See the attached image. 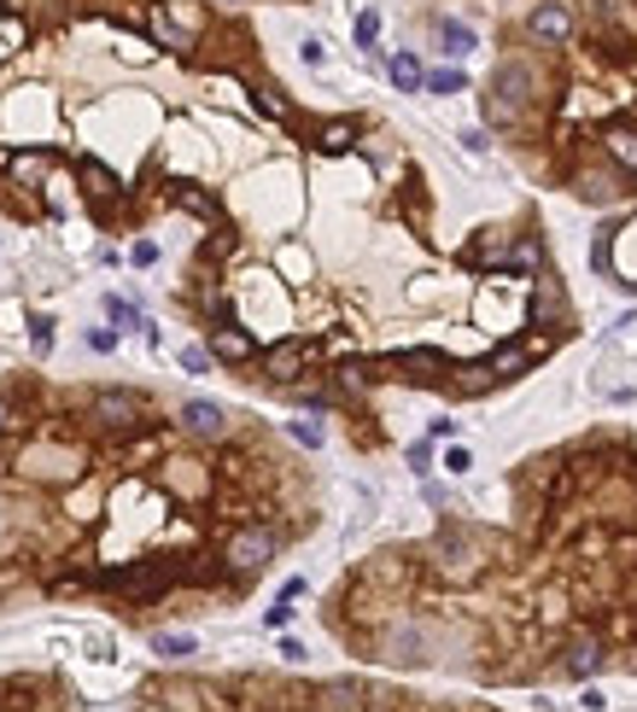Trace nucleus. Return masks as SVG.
Segmentation results:
<instances>
[{
    "mask_svg": "<svg viewBox=\"0 0 637 712\" xmlns=\"http://www.w3.org/2000/svg\"><path fill=\"white\" fill-rule=\"evenodd\" d=\"M375 36H380V19H375V12H363V19H357V41L375 47Z\"/></svg>",
    "mask_w": 637,
    "mask_h": 712,
    "instance_id": "obj_23",
    "label": "nucleus"
},
{
    "mask_svg": "<svg viewBox=\"0 0 637 712\" xmlns=\"http://www.w3.org/2000/svg\"><path fill=\"white\" fill-rule=\"evenodd\" d=\"M47 345H54V321H47V316H36V351L47 356Z\"/></svg>",
    "mask_w": 637,
    "mask_h": 712,
    "instance_id": "obj_26",
    "label": "nucleus"
},
{
    "mask_svg": "<svg viewBox=\"0 0 637 712\" xmlns=\"http://www.w3.org/2000/svg\"><path fill=\"white\" fill-rule=\"evenodd\" d=\"M527 36L544 41V47H562L567 36H574V12H567V7H539L527 19Z\"/></svg>",
    "mask_w": 637,
    "mask_h": 712,
    "instance_id": "obj_6",
    "label": "nucleus"
},
{
    "mask_svg": "<svg viewBox=\"0 0 637 712\" xmlns=\"http://www.w3.org/2000/svg\"><path fill=\"white\" fill-rule=\"evenodd\" d=\"M199 649L193 637H181V631H164V637H153V654H164V660H188Z\"/></svg>",
    "mask_w": 637,
    "mask_h": 712,
    "instance_id": "obj_16",
    "label": "nucleus"
},
{
    "mask_svg": "<svg viewBox=\"0 0 637 712\" xmlns=\"http://www.w3.org/2000/svg\"><path fill=\"white\" fill-rule=\"evenodd\" d=\"M445 467H450V473H468L474 462H468V450H450V455H445Z\"/></svg>",
    "mask_w": 637,
    "mask_h": 712,
    "instance_id": "obj_28",
    "label": "nucleus"
},
{
    "mask_svg": "<svg viewBox=\"0 0 637 712\" xmlns=\"http://www.w3.org/2000/svg\"><path fill=\"white\" fill-rule=\"evenodd\" d=\"M287 432H293L305 450H316V444H322V427H316V420H287Z\"/></svg>",
    "mask_w": 637,
    "mask_h": 712,
    "instance_id": "obj_21",
    "label": "nucleus"
},
{
    "mask_svg": "<svg viewBox=\"0 0 637 712\" xmlns=\"http://www.w3.org/2000/svg\"><path fill=\"white\" fill-rule=\"evenodd\" d=\"M223 7H246V0H223Z\"/></svg>",
    "mask_w": 637,
    "mask_h": 712,
    "instance_id": "obj_29",
    "label": "nucleus"
},
{
    "mask_svg": "<svg viewBox=\"0 0 637 712\" xmlns=\"http://www.w3.org/2000/svg\"><path fill=\"white\" fill-rule=\"evenodd\" d=\"M129 258H135L141 269H153V263H158V246H153V240H141L135 251H129Z\"/></svg>",
    "mask_w": 637,
    "mask_h": 712,
    "instance_id": "obj_25",
    "label": "nucleus"
},
{
    "mask_svg": "<svg viewBox=\"0 0 637 712\" xmlns=\"http://www.w3.org/2000/svg\"><path fill=\"white\" fill-rule=\"evenodd\" d=\"M351 141H357V129H351V123H322V152H345Z\"/></svg>",
    "mask_w": 637,
    "mask_h": 712,
    "instance_id": "obj_20",
    "label": "nucleus"
},
{
    "mask_svg": "<svg viewBox=\"0 0 637 712\" xmlns=\"http://www.w3.org/2000/svg\"><path fill=\"white\" fill-rule=\"evenodd\" d=\"M0 7H7V0H0Z\"/></svg>",
    "mask_w": 637,
    "mask_h": 712,
    "instance_id": "obj_30",
    "label": "nucleus"
},
{
    "mask_svg": "<svg viewBox=\"0 0 637 712\" xmlns=\"http://www.w3.org/2000/svg\"><path fill=\"white\" fill-rule=\"evenodd\" d=\"M609 152H614V164H626V169H637V129H632V123H620V129H609Z\"/></svg>",
    "mask_w": 637,
    "mask_h": 712,
    "instance_id": "obj_15",
    "label": "nucleus"
},
{
    "mask_svg": "<svg viewBox=\"0 0 637 712\" xmlns=\"http://www.w3.org/2000/svg\"><path fill=\"white\" fill-rule=\"evenodd\" d=\"M275 561V532L270 525H240V532L228 537V567L234 572H263Z\"/></svg>",
    "mask_w": 637,
    "mask_h": 712,
    "instance_id": "obj_3",
    "label": "nucleus"
},
{
    "mask_svg": "<svg viewBox=\"0 0 637 712\" xmlns=\"http://www.w3.org/2000/svg\"><path fill=\"white\" fill-rule=\"evenodd\" d=\"M387 71H392V82H398V88H404V94H415V88H422V59H415V54H392V64H387Z\"/></svg>",
    "mask_w": 637,
    "mask_h": 712,
    "instance_id": "obj_12",
    "label": "nucleus"
},
{
    "mask_svg": "<svg viewBox=\"0 0 637 712\" xmlns=\"http://www.w3.org/2000/svg\"><path fill=\"white\" fill-rule=\"evenodd\" d=\"M181 368H188V375H205V368H211V351H205V345H188V351H181Z\"/></svg>",
    "mask_w": 637,
    "mask_h": 712,
    "instance_id": "obj_22",
    "label": "nucleus"
},
{
    "mask_svg": "<svg viewBox=\"0 0 637 712\" xmlns=\"http://www.w3.org/2000/svg\"><path fill=\"white\" fill-rule=\"evenodd\" d=\"M433 567L445 572V579H474L480 572V544L462 532H439V544H433Z\"/></svg>",
    "mask_w": 637,
    "mask_h": 712,
    "instance_id": "obj_4",
    "label": "nucleus"
},
{
    "mask_svg": "<svg viewBox=\"0 0 637 712\" xmlns=\"http://www.w3.org/2000/svg\"><path fill=\"white\" fill-rule=\"evenodd\" d=\"M106 316L117 321V328H141L146 339H153V328H146V321H141L135 310H129V304H123V298H106Z\"/></svg>",
    "mask_w": 637,
    "mask_h": 712,
    "instance_id": "obj_19",
    "label": "nucleus"
},
{
    "mask_svg": "<svg viewBox=\"0 0 637 712\" xmlns=\"http://www.w3.org/2000/svg\"><path fill=\"white\" fill-rule=\"evenodd\" d=\"M12 420H19V410H12V397H0V438L12 432Z\"/></svg>",
    "mask_w": 637,
    "mask_h": 712,
    "instance_id": "obj_27",
    "label": "nucleus"
},
{
    "mask_svg": "<svg viewBox=\"0 0 637 712\" xmlns=\"http://www.w3.org/2000/svg\"><path fill=\"white\" fill-rule=\"evenodd\" d=\"M532 94H539V76H532V64H521V59L497 64L492 82H485V117H492V123H515V117L532 106Z\"/></svg>",
    "mask_w": 637,
    "mask_h": 712,
    "instance_id": "obj_1",
    "label": "nucleus"
},
{
    "mask_svg": "<svg viewBox=\"0 0 637 712\" xmlns=\"http://www.w3.org/2000/svg\"><path fill=\"white\" fill-rule=\"evenodd\" d=\"M439 47L457 59V54H468V47H474V29H468L462 19H439Z\"/></svg>",
    "mask_w": 637,
    "mask_h": 712,
    "instance_id": "obj_13",
    "label": "nucleus"
},
{
    "mask_svg": "<svg viewBox=\"0 0 637 712\" xmlns=\"http://www.w3.org/2000/svg\"><path fill=\"white\" fill-rule=\"evenodd\" d=\"M310 712H368V695H363V684L340 677V684H322V689H316Z\"/></svg>",
    "mask_w": 637,
    "mask_h": 712,
    "instance_id": "obj_7",
    "label": "nucleus"
},
{
    "mask_svg": "<svg viewBox=\"0 0 637 712\" xmlns=\"http://www.w3.org/2000/svg\"><path fill=\"white\" fill-rule=\"evenodd\" d=\"M387 660H422V631H415V625H398L387 637Z\"/></svg>",
    "mask_w": 637,
    "mask_h": 712,
    "instance_id": "obj_14",
    "label": "nucleus"
},
{
    "mask_svg": "<svg viewBox=\"0 0 637 712\" xmlns=\"http://www.w3.org/2000/svg\"><path fill=\"white\" fill-rule=\"evenodd\" d=\"M585 205H614L620 199V176L614 169H579V188H574Z\"/></svg>",
    "mask_w": 637,
    "mask_h": 712,
    "instance_id": "obj_10",
    "label": "nucleus"
},
{
    "mask_svg": "<svg viewBox=\"0 0 637 712\" xmlns=\"http://www.w3.org/2000/svg\"><path fill=\"white\" fill-rule=\"evenodd\" d=\"M485 368L509 380V375H521V368H527V351H521V345H503V351H497V356H492V363H485Z\"/></svg>",
    "mask_w": 637,
    "mask_h": 712,
    "instance_id": "obj_17",
    "label": "nucleus"
},
{
    "mask_svg": "<svg viewBox=\"0 0 637 712\" xmlns=\"http://www.w3.org/2000/svg\"><path fill=\"white\" fill-rule=\"evenodd\" d=\"M251 351L258 345H251V333H240V328H216L211 333V356H223V363H246Z\"/></svg>",
    "mask_w": 637,
    "mask_h": 712,
    "instance_id": "obj_11",
    "label": "nucleus"
},
{
    "mask_svg": "<svg viewBox=\"0 0 637 712\" xmlns=\"http://www.w3.org/2000/svg\"><path fill=\"white\" fill-rule=\"evenodd\" d=\"M422 88H433V94H462L468 76H462V71H433V76H422Z\"/></svg>",
    "mask_w": 637,
    "mask_h": 712,
    "instance_id": "obj_18",
    "label": "nucleus"
},
{
    "mask_svg": "<svg viewBox=\"0 0 637 712\" xmlns=\"http://www.w3.org/2000/svg\"><path fill=\"white\" fill-rule=\"evenodd\" d=\"M298 363H305V345H298V339H281V345L263 356V375H270L275 385H293L298 380Z\"/></svg>",
    "mask_w": 637,
    "mask_h": 712,
    "instance_id": "obj_9",
    "label": "nucleus"
},
{
    "mask_svg": "<svg viewBox=\"0 0 637 712\" xmlns=\"http://www.w3.org/2000/svg\"><path fill=\"white\" fill-rule=\"evenodd\" d=\"M89 351H117V333L111 328H94L89 333Z\"/></svg>",
    "mask_w": 637,
    "mask_h": 712,
    "instance_id": "obj_24",
    "label": "nucleus"
},
{
    "mask_svg": "<svg viewBox=\"0 0 637 712\" xmlns=\"http://www.w3.org/2000/svg\"><path fill=\"white\" fill-rule=\"evenodd\" d=\"M176 420H181V432H188V438H199V444L228 438V410H223V403H211V397H188Z\"/></svg>",
    "mask_w": 637,
    "mask_h": 712,
    "instance_id": "obj_5",
    "label": "nucleus"
},
{
    "mask_svg": "<svg viewBox=\"0 0 637 712\" xmlns=\"http://www.w3.org/2000/svg\"><path fill=\"white\" fill-rule=\"evenodd\" d=\"M89 415L99 432H141L146 427V397L129 392V385H106V392L89 397Z\"/></svg>",
    "mask_w": 637,
    "mask_h": 712,
    "instance_id": "obj_2",
    "label": "nucleus"
},
{
    "mask_svg": "<svg viewBox=\"0 0 637 712\" xmlns=\"http://www.w3.org/2000/svg\"><path fill=\"white\" fill-rule=\"evenodd\" d=\"M602 660H609V654H602V642H597L591 631H579L574 642H567V660H562V666H567V677H597Z\"/></svg>",
    "mask_w": 637,
    "mask_h": 712,
    "instance_id": "obj_8",
    "label": "nucleus"
}]
</instances>
